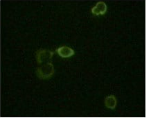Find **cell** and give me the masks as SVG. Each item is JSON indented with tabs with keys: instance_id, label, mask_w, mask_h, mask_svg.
Instances as JSON below:
<instances>
[{
	"instance_id": "obj_4",
	"label": "cell",
	"mask_w": 146,
	"mask_h": 118,
	"mask_svg": "<svg viewBox=\"0 0 146 118\" xmlns=\"http://www.w3.org/2000/svg\"><path fill=\"white\" fill-rule=\"evenodd\" d=\"M92 13L96 15H103L107 11V6L103 1H100L96 4V5L91 9Z\"/></svg>"
},
{
	"instance_id": "obj_1",
	"label": "cell",
	"mask_w": 146,
	"mask_h": 118,
	"mask_svg": "<svg viewBox=\"0 0 146 118\" xmlns=\"http://www.w3.org/2000/svg\"><path fill=\"white\" fill-rule=\"evenodd\" d=\"M54 72V67L52 63H46L37 70V76L42 79H49L52 76Z\"/></svg>"
},
{
	"instance_id": "obj_2",
	"label": "cell",
	"mask_w": 146,
	"mask_h": 118,
	"mask_svg": "<svg viewBox=\"0 0 146 118\" xmlns=\"http://www.w3.org/2000/svg\"><path fill=\"white\" fill-rule=\"evenodd\" d=\"M53 52L47 49H40L36 53V60L39 64L47 63L53 56Z\"/></svg>"
},
{
	"instance_id": "obj_5",
	"label": "cell",
	"mask_w": 146,
	"mask_h": 118,
	"mask_svg": "<svg viewBox=\"0 0 146 118\" xmlns=\"http://www.w3.org/2000/svg\"><path fill=\"white\" fill-rule=\"evenodd\" d=\"M105 105L108 109L114 110L116 107L117 101L115 96L110 95L106 97L105 99Z\"/></svg>"
},
{
	"instance_id": "obj_3",
	"label": "cell",
	"mask_w": 146,
	"mask_h": 118,
	"mask_svg": "<svg viewBox=\"0 0 146 118\" xmlns=\"http://www.w3.org/2000/svg\"><path fill=\"white\" fill-rule=\"evenodd\" d=\"M57 52L60 57L63 58H70L75 54L74 50L67 46L59 47L57 49Z\"/></svg>"
}]
</instances>
